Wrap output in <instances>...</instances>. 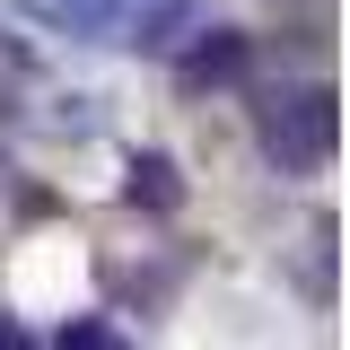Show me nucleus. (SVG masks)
<instances>
[{
  "label": "nucleus",
  "instance_id": "obj_1",
  "mask_svg": "<svg viewBox=\"0 0 350 350\" xmlns=\"http://www.w3.org/2000/svg\"><path fill=\"white\" fill-rule=\"evenodd\" d=\"M262 149H271V167L280 175H315L333 158V88H280V96H262Z\"/></svg>",
  "mask_w": 350,
  "mask_h": 350
},
{
  "label": "nucleus",
  "instance_id": "obj_2",
  "mask_svg": "<svg viewBox=\"0 0 350 350\" xmlns=\"http://www.w3.org/2000/svg\"><path fill=\"white\" fill-rule=\"evenodd\" d=\"M245 36H228V27H211V36L193 44V62H184V88H237L245 79Z\"/></svg>",
  "mask_w": 350,
  "mask_h": 350
},
{
  "label": "nucleus",
  "instance_id": "obj_3",
  "mask_svg": "<svg viewBox=\"0 0 350 350\" xmlns=\"http://www.w3.org/2000/svg\"><path fill=\"white\" fill-rule=\"evenodd\" d=\"M131 202H149V211H175L184 202V184H175V167L167 158H131V184H123Z\"/></svg>",
  "mask_w": 350,
  "mask_h": 350
}]
</instances>
